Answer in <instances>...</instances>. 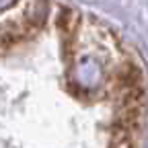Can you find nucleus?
Here are the masks:
<instances>
[{"instance_id":"obj_1","label":"nucleus","mask_w":148,"mask_h":148,"mask_svg":"<svg viewBox=\"0 0 148 148\" xmlns=\"http://www.w3.org/2000/svg\"><path fill=\"white\" fill-rule=\"evenodd\" d=\"M134 134L136 132H132V130L121 127V125L115 123L113 132H111V148H136Z\"/></svg>"},{"instance_id":"obj_2","label":"nucleus","mask_w":148,"mask_h":148,"mask_svg":"<svg viewBox=\"0 0 148 148\" xmlns=\"http://www.w3.org/2000/svg\"><path fill=\"white\" fill-rule=\"evenodd\" d=\"M78 18H76V12H72L70 8H62L58 12V18H56V25H58V29L64 33V35H70L74 31V27H76Z\"/></svg>"}]
</instances>
